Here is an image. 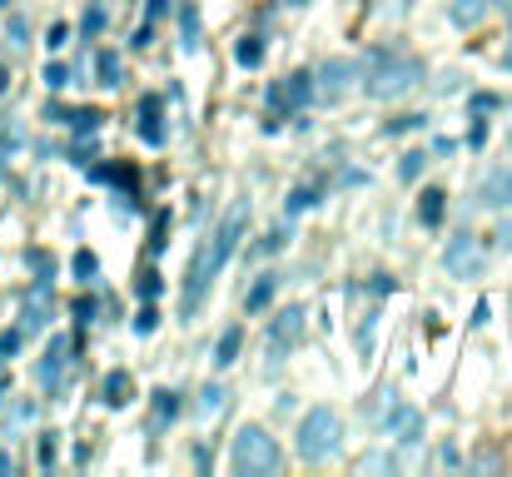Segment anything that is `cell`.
I'll return each mask as SVG.
<instances>
[{"mask_svg": "<svg viewBox=\"0 0 512 477\" xmlns=\"http://www.w3.org/2000/svg\"><path fill=\"white\" fill-rule=\"evenodd\" d=\"M234 60H239L244 70H254V65L264 60V40H259V35H244V40L234 45Z\"/></svg>", "mask_w": 512, "mask_h": 477, "instance_id": "cell-20", "label": "cell"}, {"mask_svg": "<svg viewBox=\"0 0 512 477\" xmlns=\"http://www.w3.org/2000/svg\"><path fill=\"white\" fill-rule=\"evenodd\" d=\"M493 5H498V10H512V0H493Z\"/></svg>", "mask_w": 512, "mask_h": 477, "instance_id": "cell-56", "label": "cell"}, {"mask_svg": "<svg viewBox=\"0 0 512 477\" xmlns=\"http://www.w3.org/2000/svg\"><path fill=\"white\" fill-rule=\"evenodd\" d=\"M498 249H508V254H512V214L498 224Z\"/></svg>", "mask_w": 512, "mask_h": 477, "instance_id": "cell-44", "label": "cell"}, {"mask_svg": "<svg viewBox=\"0 0 512 477\" xmlns=\"http://www.w3.org/2000/svg\"><path fill=\"white\" fill-rule=\"evenodd\" d=\"M319 204V189L314 184H299L294 194H289V214H304V209H314Z\"/></svg>", "mask_w": 512, "mask_h": 477, "instance_id": "cell-28", "label": "cell"}, {"mask_svg": "<svg viewBox=\"0 0 512 477\" xmlns=\"http://www.w3.org/2000/svg\"><path fill=\"white\" fill-rule=\"evenodd\" d=\"M498 468H503L498 453H478V458H468V473H498Z\"/></svg>", "mask_w": 512, "mask_h": 477, "instance_id": "cell-36", "label": "cell"}, {"mask_svg": "<svg viewBox=\"0 0 512 477\" xmlns=\"http://www.w3.org/2000/svg\"><path fill=\"white\" fill-rule=\"evenodd\" d=\"M503 65H508V70H512V50H508V55H503Z\"/></svg>", "mask_w": 512, "mask_h": 477, "instance_id": "cell-57", "label": "cell"}, {"mask_svg": "<svg viewBox=\"0 0 512 477\" xmlns=\"http://www.w3.org/2000/svg\"><path fill=\"white\" fill-rule=\"evenodd\" d=\"M279 95H284L289 115L309 110V105H314V75H309V70H294V75H284V80H279Z\"/></svg>", "mask_w": 512, "mask_h": 477, "instance_id": "cell-11", "label": "cell"}, {"mask_svg": "<svg viewBox=\"0 0 512 477\" xmlns=\"http://www.w3.org/2000/svg\"><path fill=\"white\" fill-rule=\"evenodd\" d=\"M358 473H398V458L393 453H368V458H358Z\"/></svg>", "mask_w": 512, "mask_h": 477, "instance_id": "cell-27", "label": "cell"}, {"mask_svg": "<svg viewBox=\"0 0 512 477\" xmlns=\"http://www.w3.org/2000/svg\"><path fill=\"white\" fill-rule=\"evenodd\" d=\"M25 264L35 269V279H40V284H55V259H50L45 249H30V254H25Z\"/></svg>", "mask_w": 512, "mask_h": 477, "instance_id": "cell-26", "label": "cell"}, {"mask_svg": "<svg viewBox=\"0 0 512 477\" xmlns=\"http://www.w3.org/2000/svg\"><path fill=\"white\" fill-rule=\"evenodd\" d=\"M5 393H10V378H5V368H0V403H5Z\"/></svg>", "mask_w": 512, "mask_h": 477, "instance_id": "cell-55", "label": "cell"}, {"mask_svg": "<svg viewBox=\"0 0 512 477\" xmlns=\"http://www.w3.org/2000/svg\"><path fill=\"white\" fill-rule=\"evenodd\" d=\"M468 323H473V328H483V323H488V299H483V304L473 309V318H468Z\"/></svg>", "mask_w": 512, "mask_h": 477, "instance_id": "cell-52", "label": "cell"}, {"mask_svg": "<svg viewBox=\"0 0 512 477\" xmlns=\"http://www.w3.org/2000/svg\"><path fill=\"white\" fill-rule=\"evenodd\" d=\"M165 229H170V214H160V219H155V239H150V254H160V249L170 244V239H165Z\"/></svg>", "mask_w": 512, "mask_h": 477, "instance_id": "cell-42", "label": "cell"}, {"mask_svg": "<svg viewBox=\"0 0 512 477\" xmlns=\"http://www.w3.org/2000/svg\"><path fill=\"white\" fill-rule=\"evenodd\" d=\"M508 15H512V10H508ZM508 25H512V20H508Z\"/></svg>", "mask_w": 512, "mask_h": 477, "instance_id": "cell-59", "label": "cell"}, {"mask_svg": "<svg viewBox=\"0 0 512 477\" xmlns=\"http://www.w3.org/2000/svg\"><path fill=\"white\" fill-rule=\"evenodd\" d=\"M100 120H105L100 110H70V115H65V125H70L75 135H95V130H100Z\"/></svg>", "mask_w": 512, "mask_h": 477, "instance_id": "cell-21", "label": "cell"}, {"mask_svg": "<svg viewBox=\"0 0 512 477\" xmlns=\"http://www.w3.org/2000/svg\"><path fill=\"white\" fill-rule=\"evenodd\" d=\"M90 159H95V145H90V140L80 135V140L70 145V164H90Z\"/></svg>", "mask_w": 512, "mask_h": 477, "instance_id": "cell-39", "label": "cell"}, {"mask_svg": "<svg viewBox=\"0 0 512 477\" xmlns=\"http://www.w3.org/2000/svg\"><path fill=\"white\" fill-rule=\"evenodd\" d=\"M165 10H170V0H150V5H145V20H160Z\"/></svg>", "mask_w": 512, "mask_h": 477, "instance_id": "cell-50", "label": "cell"}, {"mask_svg": "<svg viewBox=\"0 0 512 477\" xmlns=\"http://www.w3.org/2000/svg\"><path fill=\"white\" fill-rule=\"evenodd\" d=\"M135 294H140L145 304H155V299L165 294V279H160L155 269H140V279H135Z\"/></svg>", "mask_w": 512, "mask_h": 477, "instance_id": "cell-23", "label": "cell"}, {"mask_svg": "<svg viewBox=\"0 0 512 477\" xmlns=\"http://www.w3.org/2000/svg\"><path fill=\"white\" fill-rule=\"evenodd\" d=\"M50 309H55L50 284H40V279H35V289H30V294H25V304H20V328H25V333H40V328L50 323Z\"/></svg>", "mask_w": 512, "mask_h": 477, "instance_id": "cell-9", "label": "cell"}, {"mask_svg": "<svg viewBox=\"0 0 512 477\" xmlns=\"http://www.w3.org/2000/svg\"><path fill=\"white\" fill-rule=\"evenodd\" d=\"M135 135H140L145 145H155V150L165 145V115H160V100H155V95H145V100H140V120H135Z\"/></svg>", "mask_w": 512, "mask_h": 477, "instance_id": "cell-13", "label": "cell"}, {"mask_svg": "<svg viewBox=\"0 0 512 477\" xmlns=\"http://www.w3.org/2000/svg\"><path fill=\"white\" fill-rule=\"evenodd\" d=\"M5 473H15V458H10V453L0 448V477H5Z\"/></svg>", "mask_w": 512, "mask_h": 477, "instance_id": "cell-53", "label": "cell"}, {"mask_svg": "<svg viewBox=\"0 0 512 477\" xmlns=\"http://www.w3.org/2000/svg\"><path fill=\"white\" fill-rule=\"evenodd\" d=\"M130 328H135V333H140V338H150V333H155V328H160V309H155V304H145V309H140V314H135V323H130Z\"/></svg>", "mask_w": 512, "mask_h": 477, "instance_id": "cell-33", "label": "cell"}, {"mask_svg": "<svg viewBox=\"0 0 512 477\" xmlns=\"http://www.w3.org/2000/svg\"><path fill=\"white\" fill-rule=\"evenodd\" d=\"M150 40H155V20H145V25L135 30V40H130V50H150Z\"/></svg>", "mask_w": 512, "mask_h": 477, "instance_id": "cell-41", "label": "cell"}, {"mask_svg": "<svg viewBox=\"0 0 512 477\" xmlns=\"http://www.w3.org/2000/svg\"><path fill=\"white\" fill-rule=\"evenodd\" d=\"M239 348H244V328L234 323V328H224L219 343H214V368H229V363L239 358Z\"/></svg>", "mask_w": 512, "mask_h": 477, "instance_id": "cell-17", "label": "cell"}, {"mask_svg": "<svg viewBox=\"0 0 512 477\" xmlns=\"http://www.w3.org/2000/svg\"><path fill=\"white\" fill-rule=\"evenodd\" d=\"M20 343H25V328H5V333H0V363H5V358H15V353H20Z\"/></svg>", "mask_w": 512, "mask_h": 477, "instance_id": "cell-34", "label": "cell"}, {"mask_svg": "<svg viewBox=\"0 0 512 477\" xmlns=\"http://www.w3.org/2000/svg\"><path fill=\"white\" fill-rule=\"evenodd\" d=\"M299 338H304V309L289 304V309H279V314L269 318V338H264V358H269V368H279V363L299 348Z\"/></svg>", "mask_w": 512, "mask_h": 477, "instance_id": "cell-5", "label": "cell"}, {"mask_svg": "<svg viewBox=\"0 0 512 477\" xmlns=\"http://www.w3.org/2000/svg\"><path fill=\"white\" fill-rule=\"evenodd\" d=\"M219 403H224V388H219V383H209V388L199 393V408H194V413H199V418H209V413H219Z\"/></svg>", "mask_w": 512, "mask_h": 477, "instance_id": "cell-32", "label": "cell"}, {"mask_svg": "<svg viewBox=\"0 0 512 477\" xmlns=\"http://www.w3.org/2000/svg\"><path fill=\"white\" fill-rule=\"evenodd\" d=\"M284 239H289V234H284V229H274V234L259 244V254H274V249H284Z\"/></svg>", "mask_w": 512, "mask_h": 477, "instance_id": "cell-43", "label": "cell"}, {"mask_svg": "<svg viewBox=\"0 0 512 477\" xmlns=\"http://www.w3.org/2000/svg\"><path fill=\"white\" fill-rule=\"evenodd\" d=\"M70 269H75V284H95V274H100V259H95L90 249H80V254L70 259Z\"/></svg>", "mask_w": 512, "mask_h": 477, "instance_id": "cell-22", "label": "cell"}, {"mask_svg": "<svg viewBox=\"0 0 512 477\" xmlns=\"http://www.w3.org/2000/svg\"><path fill=\"white\" fill-rule=\"evenodd\" d=\"M65 363H70V338H50V348H45V358H40V368H35V378H40V388H50V393H60L65 388Z\"/></svg>", "mask_w": 512, "mask_h": 477, "instance_id": "cell-8", "label": "cell"}, {"mask_svg": "<svg viewBox=\"0 0 512 477\" xmlns=\"http://www.w3.org/2000/svg\"><path fill=\"white\" fill-rule=\"evenodd\" d=\"M5 40H10V45H30V20H25V15H10V20H5Z\"/></svg>", "mask_w": 512, "mask_h": 477, "instance_id": "cell-30", "label": "cell"}, {"mask_svg": "<svg viewBox=\"0 0 512 477\" xmlns=\"http://www.w3.org/2000/svg\"><path fill=\"white\" fill-rule=\"evenodd\" d=\"M244 234H249V199H234L229 214L214 224V234L199 244V254H194V264H189V279H184V314H194V309L204 304L214 274L239 254V239H244Z\"/></svg>", "mask_w": 512, "mask_h": 477, "instance_id": "cell-1", "label": "cell"}, {"mask_svg": "<svg viewBox=\"0 0 512 477\" xmlns=\"http://www.w3.org/2000/svg\"><path fill=\"white\" fill-rule=\"evenodd\" d=\"M5 95H10V70L0 65V100H5Z\"/></svg>", "mask_w": 512, "mask_h": 477, "instance_id": "cell-54", "label": "cell"}, {"mask_svg": "<svg viewBox=\"0 0 512 477\" xmlns=\"http://www.w3.org/2000/svg\"><path fill=\"white\" fill-rule=\"evenodd\" d=\"M488 10H493V0H453V10H448V15H453V25H458V30H478Z\"/></svg>", "mask_w": 512, "mask_h": 477, "instance_id": "cell-15", "label": "cell"}, {"mask_svg": "<svg viewBox=\"0 0 512 477\" xmlns=\"http://www.w3.org/2000/svg\"><path fill=\"white\" fill-rule=\"evenodd\" d=\"M353 80H358V65H353V60H339V55L324 60L319 75H314V100H319V105H339L343 90H348Z\"/></svg>", "mask_w": 512, "mask_h": 477, "instance_id": "cell-7", "label": "cell"}, {"mask_svg": "<svg viewBox=\"0 0 512 477\" xmlns=\"http://www.w3.org/2000/svg\"><path fill=\"white\" fill-rule=\"evenodd\" d=\"M70 80H75V70H70V65H60V60H50V65H45V85H50V90H65Z\"/></svg>", "mask_w": 512, "mask_h": 477, "instance_id": "cell-31", "label": "cell"}, {"mask_svg": "<svg viewBox=\"0 0 512 477\" xmlns=\"http://www.w3.org/2000/svg\"><path fill=\"white\" fill-rule=\"evenodd\" d=\"M443 269L453 274V279H478L483 269H488V249H483V239L478 234H458V239H448V249H443Z\"/></svg>", "mask_w": 512, "mask_h": 477, "instance_id": "cell-6", "label": "cell"}, {"mask_svg": "<svg viewBox=\"0 0 512 477\" xmlns=\"http://www.w3.org/2000/svg\"><path fill=\"white\" fill-rule=\"evenodd\" d=\"M443 214H448V194H443V189H423V194H418V224H423V229H438Z\"/></svg>", "mask_w": 512, "mask_h": 477, "instance_id": "cell-14", "label": "cell"}, {"mask_svg": "<svg viewBox=\"0 0 512 477\" xmlns=\"http://www.w3.org/2000/svg\"><path fill=\"white\" fill-rule=\"evenodd\" d=\"M95 85L120 90V55H115V50H100V55H95Z\"/></svg>", "mask_w": 512, "mask_h": 477, "instance_id": "cell-19", "label": "cell"}, {"mask_svg": "<svg viewBox=\"0 0 512 477\" xmlns=\"http://www.w3.org/2000/svg\"><path fill=\"white\" fill-rule=\"evenodd\" d=\"M130 393H135V378H130L125 368H115V373L105 378V403H110V408H125Z\"/></svg>", "mask_w": 512, "mask_h": 477, "instance_id": "cell-18", "label": "cell"}, {"mask_svg": "<svg viewBox=\"0 0 512 477\" xmlns=\"http://www.w3.org/2000/svg\"><path fill=\"white\" fill-rule=\"evenodd\" d=\"M438 463H443V468H463V453H458V448H443V458H438Z\"/></svg>", "mask_w": 512, "mask_h": 477, "instance_id": "cell-49", "label": "cell"}, {"mask_svg": "<svg viewBox=\"0 0 512 477\" xmlns=\"http://www.w3.org/2000/svg\"><path fill=\"white\" fill-rule=\"evenodd\" d=\"M40 463H45V468L55 463V433H50V438H40Z\"/></svg>", "mask_w": 512, "mask_h": 477, "instance_id": "cell-48", "label": "cell"}, {"mask_svg": "<svg viewBox=\"0 0 512 477\" xmlns=\"http://www.w3.org/2000/svg\"><path fill=\"white\" fill-rule=\"evenodd\" d=\"M20 145V125L15 120H0V150H15Z\"/></svg>", "mask_w": 512, "mask_h": 477, "instance_id": "cell-40", "label": "cell"}, {"mask_svg": "<svg viewBox=\"0 0 512 477\" xmlns=\"http://www.w3.org/2000/svg\"><path fill=\"white\" fill-rule=\"evenodd\" d=\"M423 125H428V115H403V120L383 125V135H408V130H423Z\"/></svg>", "mask_w": 512, "mask_h": 477, "instance_id": "cell-35", "label": "cell"}, {"mask_svg": "<svg viewBox=\"0 0 512 477\" xmlns=\"http://www.w3.org/2000/svg\"><path fill=\"white\" fill-rule=\"evenodd\" d=\"M65 40H70V25H65V20H55V25L45 30V45H50V50H65Z\"/></svg>", "mask_w": 512, "mask_h": 477, "instance_id": "cell-37", "label": "cell"}, {"mask_svg": "<svg viewBox=\"0 0 512 477\" xmlns=\"http://www.w3.org/2000/svg\"><path fill=\"white\" fill-rule=\"evenodd\" d=\"M229 468H234L239 477H274L279 468H284V453H279V443L269 438V428L244 423V428H239V438H234Z\"/></svg>", "mask_w": 512, "mask_h": 477, "instance_id": "cell-4", "label": "cell"}, {"mask_svg": "<svg viewBox=\"0 0 512 477\" xmlns=\"http://www.w3.org/2000/svg\"><path fill=\"white\" fill-rule=\"evenodd\" d=\"M179 35H184V50H194V45H199V10H194V5H184V10H179Z\"/></svg>", "mask_w": 512, "mask_h": 477, "instance_id": "cell-25", "label": "cell"}, {"mask_svg": "<svg viewBox=\"0 0 512 477\" xmlns=\"http://www.w3.org/2000/svg\"><path fill=\"white\" fill-rule=\"evenodd\" d=\"M473 110H498V95H473Z\"/></svg>", "mask_w": 512, "mask_h": 477, "instance_id": "cell-51", "label": "cell"}, {"mask_svg": "<svg viewBox=\"0 0 512 477\" xmlns=\"http://www.w3.org/2000/svg\"><path fill=\"white\" fill-rule=\"evenodd\" d=\"M368 289H373V294H393V289H398V284H393V279H388V274H373V284H368Z\"/></svg>", "mask_w": 512, "mask_h": 477, "instance_id": "cell-47", "label": "cell"}, {"mask_svg": "<svg viewBox=\"0 0 512 477\" xmlns=\"http://www.w3.org/2000/svg\"><path fill=\"white\" fill-rule=\"evenodd\" d=\"M294 448H299V458H304L309 468L334 463V458H339V448H343V418L334 413V408H309V413L299 418Z\"/></svg>", "mask_w": 512, "mask_h": 477, "instance_id": "cell-3", "label": "cell"}, {"mask_svg": "<svg viewBox=\"0 0 512 477\" xmlns=\"http://www.w3.org/2000/svg\"><path fill=\"white\" fill-rule=\"evenodd\" d=\"M274 289H279V279H274V274H259V279L249 284V294H244V309H249V314H264V309L274 304Z\"/></svg>", "mask_w": 512, "mask_h": 477, "instance_id": "cell-16", "label": "cell"}, {"mask_svg": "<svg viewBox=\"0 0 512 477\" xmlns=\"http://www.w3.org/2000/svg\"><path fill=\"white\" fill-rule=\"evenodd\" d=\"M478 204H483V209H508V214H512V164H508V169H493V174L483 179Z\"/></svg>", "mask_w": 512, "mask_h": 477, "instance_id": "cell-12", "label": "cell"}, {"mask_svg": "<svg viewBox=\"0 0 512 477\" xmlns=\"http://www.w3.org/2000/svg\"><path fill=\"white\" fill-rule=\"evenodd\" d=\"M423 85V60L403 55V50H373L363 60V90L368 100H403Z\"/></svg>", "mask_w": 512, "mask_h": 477, "instance_id": "cell-2", "label": "cell"}, {"mask_svg": "<svg viewBox=\"0 0 512 477\" xmlns=\"http://www.w3.org/2000/svg\"><path fill=\"white\" fill-rule=\"evenodd\" d=\"M383 433H388V438H398L403 448H413V443H418V433H423V418H418L413 408H398V403H388Z\"/></svg>", "mask_w": 512, "mask_h": 477, "instance_id": "cell-10", "label": "cell"}, {"mask_svg": "<svg viewBox=\"0 0 512 477\" xmlns=\"http://www.w3.org/2000/svg\"><path fill=\"white\" fill-rule=\"evenodd\" d=\"M423 150H413V155H403V164H398V174H403V179H418V174H423Z\"/></svg>", "mask_w": 512, "mask_h": 477, "instance_id": "cell-38", "label": "cell"}, {"mask_svg": "<svg viewBox=\"0 0 512 477\" xmlns=\"http://www.w3.org/2000/svg\"><path fill=\"white\" fill-rule=\"evenodd\" d=\"M75 318H80V323H95V299H80V304H75Z\"/></svg>", "mask_w": 512, "mask_h": 477, "instance_id": "cell-45", "label": "cell"}, {"mask_svg": "<svg viewBox=\"0 0 512 477\" xmlns=\"http://www.w3.org/2000/svg\"><path fill=\"white\" fill-rule=\"evenodd\" d=\"M483 140H488V125H483V120H478V125H473V130H468V145H473V150H483Z\"/></svg>", "mask_w": 512, "mask_h": 477, "instance_id": "cell-46", "label": "cell"}, {"mask_svg": "<svg viewBox=\"0 0 512 477\" xmlns=\"http://www.w3.org/2000/svg\"><path fill=\"white\" fill-rule=\"evenodd\" d=\"M174 413H179V393H170V388H160V393H155V428H165V423H174Z\"/></svg>", "mask_w": 512, "mask_h": 477, "instance_id": "cell-24", "label": "cell"}, {"mask_svg": "<svg viewBox=\"0 0 512 477\" xmlns=\"http://www.w3.org/2000/svg\"><path fill=\"white\" fill-rule=\"evenodd\" d=\"M5 5H10V0H0V10H5Z\"/></svg>", "mask_w": 512, "mask_h": 477, "instance_id": "cell-58", "label": "cell"}, {"mask_svg": "<svg viewBox=\"0 0 512 477\" xmlns=\"http://www.w3.org/2000/svg\"><path fill=\"white\" fill-rule=\"evenodd\" d=\"M100 30H105V5H100V0H95V5H90V10H85V20H80V35H85V40H90V35H100Z\"/></svg>", "mask_w": 512, "mask_h": 477, "instance_id": "cell-29", "label": "cell"}]
</instances>
